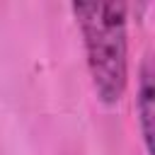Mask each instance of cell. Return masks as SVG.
Segmentation results:
<instances>
[{
    "label": "cell",
    "instance_id": "cell-2",
    "mask_svg": "<svg viewBox=\"0 0 155 155\" xmlns=\"http://www.w3.org/2000/svg\"><path fill=\"white\" fill-rule=\"evenodd\" d=\"M136 119L143 138V148L153 155V119H155V68L153 56L148 53L138 68V85H136Z\"/></svg>",
    "mask_w": 155,
    "mask_h": 155
},
{
    "label": "cell",
    "instance_id": "cell-1",
    "mask_svg": "<svg viewBox=\"0 0 155 155\" xmlns=\"http://www.w3.org/2000/svg\"><path fill=\"white\" fill-rule=\"evenodd\" d=\"M70 12L82 36L92 90L102 104L116 107L128 87V5L73 2Z\"/></svg>",
    "mask_w": 155,
    "mask_h": 155
}]
</instances>
